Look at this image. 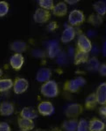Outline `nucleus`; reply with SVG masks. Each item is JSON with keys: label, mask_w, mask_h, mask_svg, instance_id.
I'll return each mask as SVG.
<instances>
[{"label": "nucleus", "mask_w": 106, "mask_h": 131, "mask_svg": "<svg viewBox=\"0 0 106 131\" xmlns=\"http://www.w3.org/2000/svg\"><path fill=\"white\" fill-rule=\"evenodd\" d=\"M20 117L29 120H33L38 117V113L35 109L30 107H25L21 111Z\"/></svg>", "instance_id": "17"}, {"label": "nucleus", "mask_w": 106, "mask_h": 131, "mask_svg": "<svg viewBox=\"0 0 106 131\" xmlns=\"http://www.w3.org/2000/svg\"><path fill=\"white\" fill-rule=\"evenodd\" d=\"M76 31L74 27L70 25L67 26L63 30L61 37V41L63 43H69L75 38Z\"/></svg>", "instance_id": "9"}, {"label": "nucleus", "mask_w": 106, "mask_h": 131, "mask_svg": "<svg viewBox=\"0 0 106 131\" xmlns=\"http://www.w3.org/2000/svg\"><path fill=\"white\" fill-rule=\"evenodd\" d=\"M86 83L85 79L82 77H78L65 82L63 85V90L70 93H76Z\"/></svg>", "instance_id": "2"}, {"label": "nucleus", "mask_w": 106, "mask_h": 131, "mask_svg": "<svg viewBox=\"0 0 106 131\" xmlns=\"http://www.w3.org/2000/svg\"><path fill=\"white\" fill-rule=\"evenodd\" d=\"M52 76V72L50 69L43 68L40 69L36 76V80L39 82L45 83L50 80Z\"/></svg>", "instance_id": "14"}, {"label": "nucleus", "mask_w": 106, "mask_h": 131, "mask_svg": "<svg viewBox=\"0 0 106 131\" xmlns=\"http://www.w3.org/2000/svg\"><path fill=\"white\" fill-rule=\"evenodd\" d=\"M14 111V106L11 102H4L0 104V115L2 116H10Z\"/></svg>", "instance_id": "13"}, {"label": "nucleus", "mask_w": 106, "mask_h": 131, "mask_svg": "<svg viewBox=\"0 0 106 131\" xmlns=\"http://www.w3.org/2000/svg\"><path fill=\"white\" fill-rule=\"evenodd\" d=\"M50 17L51 13L49 11L41 8H38L35 11L33 16L34 21L38 24H44L47 22Z\"/></svg>", "instance_id": "7"}, {"label": "nucleus", "mask_w": 106, "mask_h": 131, "mask_svg": "<svg viewBox=\"0 0 106 131\" xmlns=\"http://www.w3.org/2000/svg\"><path fill=\"white\" fill-rule=\"evenodd\" d=\"M89 131H101L104 130L106 125L102 120L94 118L89 122Z\"/></svg>", "instance_id": "16"}, {"label": "nucleus", "mask_w": 106, "mask_h": 131, "mask_svg": "<svg viewBox=\"0 0 106 131\" xmlns=\"http://www.w3.org/2000/svg\"><path fill=\"white\" fill-rule=\"evenodd\" d=\"M95 94L98 104L103 106L106 105V82L99 86Z\"/></svg>", "instance_id": "10"}, {"label": "nucleus", "mask_w": 106, "mask_h": 131, "mask_svg": "<svg viewBox=\"0 0 106 131\" xmlns=\"http://www.w3.org/2000/svg\"><path fill=\"white\" fill-rule=\"evenodd\" d=\"M105 131L104 130H103V131Z\"/></svg>", "instance_id": "42"}, {"label": "nucleus", "mask_w": 106, "mask_h": 131, "mask_svg": "<svg viewBox=\"0 0 106 131\" xmlns=\"http://www.w3.org/2000/svg\"><path fill=\"white\" fill-rule=\"evenodd\" d=\"M99 51V50L97 46H92L91 52L92 54L95 56L98 53Z\"/></svg>", "instance_id": "35"}, {"label": "nucleus", "mask_w": 106, "mask_h": 131, "mask_svg": "<svg viewBox=\"0 0 106 131\" xmlns=\"http://www.w3.org/2000/svg\"><path fill=\"white\" fill-rule=\"evenodd\" d=\"M0 131H11V128L8 123L2 122H0Z\"/></svg>", "instance_id": "30"}, {"label": "nucleus", "mask_w": 106, "mask_h": 131, "mask_svg": "<svg viewBox=\"0 0 106 131\" xmlns=\"http://www.w3.org/2000/svg\"><path fill=\"white\" fill-rule=\"evenodd\" d=\"M78 122L77 119H69L63 122L62 128L65 131H77Z\"/></svg>", "instance_id": "21"}, {"label": "nucleus", "mask_w": 106, "mask_h": 131, "mask_svg": "<svg viewBox=\"0 0 106 131\" xmlns=\"http://www.w3.org/2000/svg\"><path fill=\"white\" fill-rule=\"evenodd\" d=\"M83 111V108L81 104L72 103L69 105L65 111V115L69 119H77Z\"/></svg>", "instance_id": "5"}, {"label": "nucleus", "mask_w": 106, "mask_h": 131, "mask_svg": "<svg viewBox=\"0 0 106 131\" xmlns=\"http://www.w3.org/2000/svg\"><path fill=\"white\" fill-rule=\"evenodd\" d=\"M101 64L98 58L93 56L90 58L88 62L86 63V68L88 70L90 71H99Z\"/></svg>", "instance_id": "22"}, {"label": "nucleus", "mask_w": 106, "mask_h": 131, "mask_svg": "<svg viewBox=\"0 0 106 131\" xmlns=\"http://www.w3.org/2000/svg\"><path fill=\"white\" fill-rule=\"evenodd\" d=\"M24 63V58L21 53H16L10 60V65L15 70H19L22 67Z\"/></svg>", "instance_id": "11"}, {"label": "nucleus", "mask_w": 106, "mask_h": 131, "mask_svg": "<svg viewBox=\"0 0 106 131\" xmlns=\"http://www.w3.org/2000/svg\"><path fill=\"white\" fill-rule=\"evenodd\" d=\"M100 114L103 117H106V105L103 106L99 110Z\"/></svg>", "instance_id": "34"}, {"label": "nucleus", "mask_w": 106, "mask_h": 131, "mask_svg": "<svg viewBox=\"0 0 106 131\" xmlns=\"http://www.w3.org/2000/svg\"><path fill=\"white\" fill-rule=\"evenodd\" d=\"M69 53L70 55H71V56L74 55H75V53L74 50V48H70L69 50Z\"/></svg>", "instance_id": "39"}, {"label": "nucleus", "mask_w": 106, "mask_h": 131, "mask_svg": "<svg viewBox=\"0 0 106 131\" xmlns=\"http://www.w3.org/2000/svg\"><path fill=\"white\" fill-rule=\"evenodd\" d=\"M98 104L95 93H92L88 96L85 103V106L88 110H92Z\"/></svg>", "instance_id": "23"}, {"label": "nucleus", "mask_w": 106, "mask_h": 131, "mask_svg": "<svg viewBox=\"0 0 106 131\" xmlns=\"http://www.w3.org/2000/svg\"><path fill=\"white\" fill-rule=\"evenodd\" d=\"M85 20L84 13L80 10H73L70 12L68 16V21L70 25L78 26L83 24Z\"/></svg>", "instance_id": "3"}, {"label": "nucleus", "mask_w": 106, "mask_h": 131, "mask_svg": "<svg viewBox=\"0 0 106 131\" xmlns=\"http://www.w3.org/2000/svg\"><path fill=\"white\" fill-rule=\"evenodd\" d=\"M53 14L57 17H63L67 14L68 7L65 2H60L55 5L52 10Z\"/></svg>", "instance_id": "15"}, {"label": "nucleus", "mask_w": 106, "mask_h": 131, "mask_svg": "<svg viewBox=\"0 0 106 131\" xmlns=\"http://www.w3.org/2000/svg\"><path fill=\"white\" fill-rule=\"evenodd\" d=\"M10 49L16 53H21L25 52L27 49V45L25 42L20 41H15L10 45Z\"/></svg>", "instance_id": "19"}, {"label": "nucleus", "mask_w": 106, "mask_h": 131, "mask_svg": "<svg viewBox=\"0 0 106 131\" xmlns=\"http://www.w3.org/2000/svg\"><path fill=\"white\" fill-rule=\"evenodd\" d=\"M102 53L103 56H106V41L104 42L103 45Z\"/></svg>", "instance_id": "38"}, {"label": "nucleus", "mask_w": 106, "mask_h": 131, "mask_svg": "<svg viewBox=\"0 0 106 131\" xmlns=\"http://www.w3.org/2000/svg\"><path fill=\"white\" fill-rule=\"evenodd\" d=\"M34 131H47L46 130L43 129H41V128H39V129H37Z\"/></svg>", "instance_id": "40"}, {"label": "nucleus", "mask_w": 106, "mask_h": 131, "mask_svg": "<svg viewBox=\"0 0 106 131\" xmlns=\"http://www.w3.org/2000/svg\"><path fill=\"white\" fill-rule=\"evenodd\" d=\"M39 5L41 8L48 11L53 10L54 8V2L52 0H40Z\"/></svg>", "instance_id": "27"}, {"label": "nucleus", "mask_w": 106, "mask_h": 131, "mask_svg": "<svg viewBox=\"0 0 106 131\" xmlns=\"http://www.w3.org/2000/svg\"><path fill=\"white\" fill-rule=\"evenodd\" d=\"M88 21L91 25L94 27H99L103 23V18L97 13H93L89 16Z\"/></svg>", "instance_id": "25"}, {"label": "nucleus", "mask_w": 106, "mask_h": 131, "mask_svg": "<svg viewBox=\"0 0 106 131\" xmlns=\"http://www.w3.org/2000/svg\"><path fill=\"white\" fill-rule=\"evenodd\" d=\"M77 131H89V122L84 119H81L78 122Z\"/></svg>", "instance_id": "28"}, {"label": "nucleus", "mask_w": 106, "mask_h": 131, "mask_svg": "<svg viewBox=\"0 0 106 131\" xmlns=\"http://www.w3.org/2000/svg\"><path fill=\"white\" fill-rule=\"evenodd\" d=\"M9 11V5L5 1L0 2V17H3Z\"/></svg>", "instance_id": "29"}, {"label": "nucleus", "mask_w": 106, "mask_h": 131, "mask_svg": "<svg viewBox=\"0 0 106 131\" xmlns=\"http://www.w3.org/2000/svg\"><path fill=\"white\" fill-rule=\"evenodd\" d=\"M28 88V81L23 78H17L13 82V91L16 94H20L24 93Z\"/></svg>", "instance_id": "6"}, {"label": "nucleus", "mask_w": 106, "mask_h": 131, "mask_svg": "<svg viewBox=\"0 0 106 131\" xmlns=\"http://www.w3.org/2000/svg\"><path fill=\"white\" fill-rule=\"evenodd\" d=\"M61 52L59 43L56 41H52L50 43L48 49V55L51 58L56 57Z\"/></svg>", "instance_id": "20"}, {"label": "nucleus", "mask_w": 106, "mask_h": 131, "mask_svg": "<svg viewBox=\"0 0 106 131\" xmlns=\"http://www.w3.org/2000/svg\"><path fill=\"white\" fill-rule=\"evenodd\" d=\"M92 45L89 38L84 34H81L78 38L77 50L89 53L92 50Z\"/></svg>", "instance_id": "4"}, {"label": "nucleus", "mask_w": 106, "mask_h": 131, "mask_svg": "<svg viewBox=\"0 0 106 131\" xmlns=\"http://www.w3.org/2000/svg\"><path fill=\"white\" fill-rule=\"evenodd\" d=\"M18 125L21 131H31L35 128L33 120H29L20 117L18 119Z\"/></svg>", "instance_id": "12"}, {"label": "nucleus", "mask_w": 106, "mask_h": 131, "mask_svg": "<svg viewBox=\"0 0 106 131\" xmlns=\"http://www.w3.org/2000/svg\"><path fill=\"white\" fill-rule=\"evenodd\" d=\"M58 62L60 64H64L67 61V57L65 53H61L58 55Z\"/></svg>", "instance_id": "32"}, {"label": "nucleus", "mask_w": 106, "mask_h": 131, "mask_svg": "<svg viewBox=\"0 0 106 131\" xmlns=\"http://www.w3.org/2000/svg\"><path fill=\"white\" fill-rule=\"evenodd\" d=\"M96 34V31L95 30H88V32L87 33V37H93L94 36H95Z\"/></svg>", "instance_id": "36"}, {"label": "nucleus", "mask_w": 106, "mask_h": 131, "mask_svg": "<svg viewBox=\"0 0 106 131\" xmlns=\"http://www.w3.org/2000/svg\"><path fill=\"white\" fill-rule=\"evenodd\" d=\"M78 2H79L78 1H72V0H71V1H69V0L64 1V2H66V3L68 4L69 5H74V4L77 3Z\"/></svg>", "instance_id": "37"}, {"label": "nucleus", "mask_w": 106, "mask_h": 131, "mask_svg": "<svg viewBox=\"0 0 106 131\" xmlns=\"http://www.w3.org/2000/svg\"><path fill=\"white\" fill-rule=\"evenodd\" d=\"M3 71L2 70V69H0V77H2V75H3Z\"/></svg>", "instance_id": "41"}, {"label": "nucleus", "mask_w": 106, "mask_h": 131, "mask_svg": "<svg viewBox=\"0 0 106 131\" xmlns=\"http://www.w3.org/2000/svg\"><path fill=\"white\" fill-rule=\"evenodd\" d=\"M41 93L45 97H55L59 94L58 86L54 80H49L42 85L41 88Z\"/></svg>", "instance_id": "1"}, {"label": "nucleus", "mask_w": 106, "mask_h": 131, "mask_svg": "<svg viewBox=\"0 0 106 131\" xmlns=\"http://www.w3.org/2000/svg\"><path fill=\"white\" fill-rule=\"evenodd\" d=\"M13 82L10 79H0V92L7 91L12 88Z\"/></svg>", "instance_id": "26"}, {"label": "nucleus", "mask_w": 106, "mask_h": 131, "mask_svg": "<svg viewBox=\"0 0 106 131\" xmlns=\"http://www.w3.org/2000/svg\"><path fill=\"white\" fill-rule=\"evenodd\" d=\"M99 72L102 76L106 77V64H101L100 66Z\"/></svg>", "instance_id": "33"}, {"label": "nucleus", "mask_w": 106, "mask_h": 131, "mask_svg": "<svg viewBox=\"0 0 106 131\" xmlns=\"http://www.w3.org/2000/svg\"><path fill=\"white\" fill-rule=\"evenodd\" d=\"M58 27V24L56 21H52L48 25V29L51 31H54Z\"/></svg>", "instance_id": "31"}, {"label": "nucleus", "mask_w": 106, "mask_h": 131, "mask_svg": "<svg viewBox=\"0 0 106 131\" xmlns=\"http://www.w3.org/2000/svg\"><path fill=\"white\" fill-rule=\"evenodd\" d=\"M39 114L43 116H50L55 111V108L52 103L49 101H43L41 102L38 106Z\"/></svg>", "instance_id": "8"}, {"label": "nucleus", "mask_w": 106, "mask_h": 131, "mask_svg": "<svg viewBox=\"0 0 106 131\" xmlns=\"http://www.w3.org/2000/svg\"><path fill=\"white\" fill-rule=\"evenodd\" d=\"M89 53L77 50L74 55V64L76 65L86 63L89 60Z\"/></svg>", "instance_id": "18"}, {"label": "nucleus", "mask_w": 106, "mask_h": 131, "mask_svg": "<svg viewBox=\"0 0 106 131\" xmlns=\"http://www.w3.org/2000/svg\"><path fill=\"white\" fill-rule=\"evenodd\" d=\"M93 8L97 14L103 17L106 14V2L100 1L95 2Z\"/></svg>", "instance_id": "24"}]
</instances>
